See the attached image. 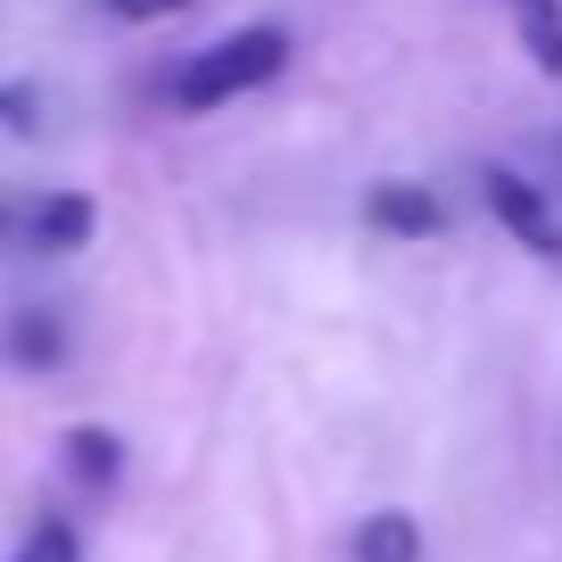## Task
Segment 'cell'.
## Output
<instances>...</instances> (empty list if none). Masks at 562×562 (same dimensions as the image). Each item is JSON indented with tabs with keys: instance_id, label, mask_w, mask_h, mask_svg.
Segmentation results:
<instances>
[{
	"instance_id": "cell-1",
	"label": "cell",
	"mask_w": 562,
	"mask_h": 562,
	"mask_svg": "<svg viewBox=\"0 0 562 562\" xmlns=\"http://www.w3.org/2000/svg\"><path fill=\"white\" fill-rule=\"evenodd\" d=\"M281 67H290V34H281V25H240V34H224V42H207V50L182 58L175 108H182V116H207V108H224V100H240V91L273 83Z\"/></svg>"
},
{
	"instance_id": "cell-2",
	"label": "cell",
	"mask_w": 562,
	"mask_h": 562,
	"mask_svg": "<svg viewBox=\"0 0 562 562\" xmlns=\"http://www.w3.org/2000/svg\"><path fill=\"white\" fill-rule=\"evenodd\" d=\"M480 191H488L496 224H505L521 248H538V257H562V215L546 207V191H538V182H521L513 166H488V175H480Z\"/></svg>"
},
{
	"instance_id": "cell-3",
	"label": "cell",
	"mask_w": 562,
	"mask_h": 562,
	"mask_svg": "<svg viewBox=\"0 0 562 562\" xmlns=\"http://www.w3.org/2000/svg\"><path fill=\"white\" fill-rule=\"evenodd\" d=\"M364 215H372L381 232H397V240H430V232L447 224V207H439L430 191H422V182H372Z\"/></svg>"
},
{
	"instance_id": "cell-4",
	"label": "cell",
	"mask_w": 562,
	"mask_h": 562,
	"mask_svg": "<svg viewBox=\"0 0 562 562\" xmlns=\"http://www.w3.org/2000/svg\"><path fill=\"white\" fill-rule=\"evenodd\" d=\"M91 224H100V207H91L83 191H50V199L34 207V224H25V232H34L42 257H75V248L91 240Z\"/></svg>"
},
{
	"instance_id": "cell-5",
	"label": "cell",
	"mask_w": 562,
	"mask_h": 562,
	"mask_svg": "<svg viewBox=\"0 0 562 562\" xmlns=\"http://www.w3.org/2000/svg\"><path fill=\"white\" fill-rule=\"evenodd\" d=\"M58 456H67V472L83 480V488H116V480H124V439H116V430H91V422H83V430L58 439Z\"/></svg>"
},
{
	"instance_id": "cell-6",
	"label": "cell",
	"mask_w": 562,
	"mask_h": 562,
	"mask_svg": "<svg viewBox=\"0 0 562 562\" xmlns=\"http://www.w3.org/2000/svg\"><path fill=\"white\" fill-rule=\"evenodd\" d=\"M9 356H18L25 372H50L58 356H67V323H58L50 306H25V315H9Z\"/></svg>"
},
{
	"instance_id": "cell-7",
	"label": "cell",
	"mask_w": 562,
	"mask_h": 562,
	"mask_svg": "<svg viewBox=\"0 0 562 562\" xmlns=\"http://www.w3.org/2000/svg\"><path fill=\"white\" fill-rule=\"evenodd\" d=\"M505 9H513V25H521V50L562 83V0H505Z\"/></svg>"
},
{
	"instance_id": "cell-8",
	"label": "cell",
	"mask_w": 562,
	"mask_h": 562,
	"mask_svg": "<svg viewBox=\"0 0 562 562\" xmlns=\"http://www.w3.org/2000/svg\"><path fill=\"white\" fill-rule=\"evenodd\" d=\"M356 562H422V521L414 513H372L356 529Z\"/></svg>"
},
{
	"instance_id": "cell-9",
	"label": "cell",
	"mask_w": 562,
	"mask_h": 562,
	"mask_svg": "<svg viewBox=\"0 0 562 562\" xmlns=\"http://www.w3.org/2000/svg\"><path fill=\"white\" fill-rule=\"evenodd\" d=\"M9 562H83V538H75L67 521H34V529H25V546H18Z\"/></svg>"
},
{
	"instance_id": "cell-10",
	"label": "cell",
	"mask_w": 562,
	"mask_h": 562,
	"mask_svg": "<svg viewBox=\"0 0 562 562\" xmlns=\"http://www.w3.org/2000/svg\"><path fill=\"white\" fill-rule=\"evenodd\" d=\"M34 108H42V91L34 83H0V124H9V133H34Z\"/></svg>"
},
{
	"instance_id": "cell-11",
	"label": "cell",
	"mask_w": 562,
	"mask_h": 562,
	"mask_svg": "<svg viewBox=\"0 0 562 562\" xmlns=\"http://www.w3.org/2000/svg\"><path fill=\"white\" fill-rule=\"evenodd\" d=\"M182 0H108V18L116 25H158V18H175Z\"/></svg>"
},
{
	"instance_id": "cell-12",
	"label": "cell",
	"mask_w": 562,
	"mask_h": 562,
	"mask_svg": "<svg viewBox=\"0 0 562 562\" xmlns=\"http://www.w3.org/2000/svg\"><path fill=\"white\" fill-rule=\"evenodd\" d=\"M0 232H9V207H0Z\"/></svg>"
}]
</instances>
